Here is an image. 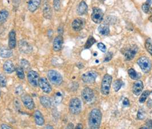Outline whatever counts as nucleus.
<instances>
[{"label":"nucleus","mask_w":152,"mask_h":129,"mask_svg":"<svg viewBox=\"0 0 152 129\" xmlns=\"http://www.w3.org/2000/svg\"><path fill=\"white\" fill-rule=\"evenodd\" d=\"M102 119V113L99 109H93L89 116V125L90 128L97 129L100 127Z\"/></svg>","instance_id":"1"},{"label":"nucleus","mask_w":152,"mask_h":129,"mask_svg":"<svg viewBox=\"0 0 152 129\" xmlns=\"http://www.w3.org/2000/svg\"><path fill=\"white\" fill-rule=\"evenodd\" d=\"M48 78L50 82H51L54 85L59 86L63 82L62 75L59 72L56 70H49L48 72Z\"/></svg>","instance_id":"2"},{"label":"nucleus","mask_w":152,"mask_h":129,"mask_svg":"<svg viewBox=\"0 0 152 129\" xmlns=\"http://www.w3.org/2000/svg\"><path fill=\"white\" fill-rule=\"evenodd\" d=\"M112 81V77L110 75L106 74L104 76L101 87V91L104 95H108L109 94Z\"/></svg>","instance_id":"3"},{"label":"nucleus","mask_w":152,"mask_h":129,"mask_svg":"<svg viewBox=\"0 0 152 129\" xmlns=\"http://www.w3.org/2000/svg\"><path fill=\"white\" fill-rule=\"evenodd\" d=\"M70 112L74 115L78 114L81 111V102L78 98H72L69 103V105Z\"/></svg>","instance_id":"4"},{"label":"nucleus","mask_w":152,"mask_h":129,"mask_svg":"<svg viewBox=\"0 0 152 129\" xmlns=\"http://www.w3.org/2000/svg\"><path fill=\"white\" fill-rule=\"evenodd\" d=\"M137 64L139 66L142 71L145 73H149L151 70V62L146 57H141L139 58L137 60Z\"/></svg>","instance_id":"5"},{"label":"nucleus","mask_w":152,"mask_h":129,"mask_svg":"<svg viewBox=\"0 0 152 129\" xmlns=\"http://www.w3.org/2000/svg\"><path fill=\"white\" fill-rule=\"evenodd\" d=\"M40 76L37 72L34 70H31L28 74V79L29 83L32 86L37 87L38 86L40 81Z\"/></svg>","instance_id":"6"},{"label":"nucleus","mask_w":152,"mask_h":129,"mask_svg":"<svg viewBox=\"0 0 152 129\" xmlns=\"http://www.w3.org/2000/svg\"><path fill=\"white\" fill-rule=\"evenodd\" d=\"M104 13L101 9L98 8H94L91 15L92 21L96 24H100L103 20Z\"/></svg>","instance_id":"7"},{"label":"nucleus","mask_w":152,"mask_h":129,"mask_svg":"<svg viewBox=\"0 0 152 129\" xmlns=\"http://www.w3.org/2000/svg\"><path fill=\"white\" fill-rule=\"evenodd\" d=\"M22 102L24 106L29 110H33L35 107V104L33 99L29 94H24L21 97Z\"/></svg>","instance_id":"8"},{"label":"nucleus","mask_w":152,"mask_h":129,"mask_svg":"<svg viewBox=\"0 0 152 129\" xmlns=\"http://www.w3.org/2000/svg\"><path fill=\"white\" fill-rule=\"evenodd\" d=\"M38 86H40L41 89L42 90V91L46 94L50 93L52 90V86L49 82L45 77H42L40 79Z\"/></svg>","instance_id":"9"},{"label":"nucleus","mask_w":152,"mask_h":129,"mask_svg":"<svg viewBox=\"0 0 152 129\" xmlns=\"http://www.w3.org/2000/svg\"><path fill=\"white\" fill-rule=\"evenodd\" d=\"M97 77V72L94 71H89L84 73L82 75L81 78H82V81L85 83H93L95 81Z\"/></svg>","instance_id":"10"},{"label":"nucleus","mask_w":152,"mask_h":129,"mask_svg":"<svg viewBox=\"0 0 152 129\" xmlns=\"http://www.w3.org/2000/svg\"><path fill=\"white\" fill-rule=\"evenodd\" d=\"M19 47L20 52L25 54L31 53L33 51L32 46L25 40H21L19 41Z\"/></svg>","instance_id":"11"},{"label":"nucleus","mask_w":152,"mask_h":129,"mask_svg":"<svg viewBox=\"0 0 152 129\" xmlns=\"http://www.w3.org/2000/svg\"><path fill=\"white\" fill-rule=\"evenodd\" d=\"M81 97L85 102H91L94 98L93 90L89 87H85L81 92Z\"/></svg>","instance_id":"12"},{"label":"nucleus","mask_w":152,"mask_h":129,"mask_svg":"<svg viewBox=\"0 0 152 129\" xmlns=\"http://www.w3.org/2000/svg\"><path fill=\"white\" fill-rule=\"evenodd\" d=\"M85 21L83 19L81 18H77L76 19L72 24V29L78 32L83 29V28L85 26Z\"/></svg>","instance_id":"13"},{"label":"nucleus","mask_w":152,"mask_h":129,"mask_svg":"<svg viewBox=\"0 0 152 129\" xmlns=\"http://www.w3.org/2000/svg\"><path fill=\"white\" fill-rule=\"evenodd\" d=\"M137 50H138V48L135 45L125 49L124 53V56L125 57V59L127 61L131 60L135 57L137 52Z\"/></svg>","instance_id":"14"},{"label":"nucleus","mask_w":152,"mask_h":129,"mask_svg":"<svg viewBox=\"0 0 152 129\" xmlns=\"http://www.w3.org/2000/svg\"><path fill=\"white\" fill-rule=\"evenodd\" d=\"M63 43H64V39L62 36L58 35V36H57L54 38L53 43V50L56 52L60 51L62 48Z\"/></svg>","instance_id":"15"},{"label":"nucleus","mask_w":152,"mask_h":129,"mask_svg":"<svg viewBox=\"0 0 152 129\" xmlns=\"http://www.w3.org/2000/svg\"><path fill=\"white\" fill-rule=\"evenodd\" d=\"M17 45L16 40V33L15 30H12L9 33V40H8V46L11 49H15Z\"/></svg>","instance_id":"16"},{"label":"nucleus","mask_w":152,"mask_h":129,"mask_svg":"<svg viewBox=\"0 0 152 129\" xmlns=\"http://www.w3.org/2000/svg\"><path fill=\"white\" fill-rule=\"evenodd\" d=\"M41 3V0H29L28 3V10L33 13L36 11L40 7Z\"/></svg>","instance_id":"17"},{"label":"nucleus","mask_w":152,"mask_h":129,"mask_svg":"<svg viewBox=\"0 0 152 129\" xmlns=\"http://www.w3.org/2000/svg\"><path fill=\"white\" fill-rule=\"evenodd\" d=\"M34 118H35V123L38 126H43L45 123V119L44 118V116L38 110L35 111V114H34Z\"/></svg>","instance_id":"18"},{"label":"nucleus","mask_w":152,"mask_h":129,"mask_svg":"<svg viewBox=\"0 0 152 129\" xmlns=\"http://www.w3.org/2000/svg\"><path fill=\"white\" fill-rule=\"evenodd\" d=\"M143 89V84L141 81H137L133 86V93L135 95H139L142 91Z\"/></svg>","instance_id":"19"},{"label":"nucleus","mask_w":152,"mask_h":129,"mask_svg":"<svg viewBox=\"0 0 152 129\" xmlns=\"http://www.w3.org/2000/svg\"><path fill=\"white\" fill-rule=\"evenodd\" d=\"M4 70L8 74H12L16 70L15 66L13 62L11 60H8L5 61L3 65Z\"/></svg>","instance_id":"20"},{"label":"nucleus","mask_w":152,"mask_h":129,"mask_svg":"<svg viewBox=\"0 0 152 129\" xmlns=\"http://www.w3.org/2000/svg\"><path fill=\"white\" fill-rule=\"evenodd\" d=\"M88 12V7L84 1H81L77 9V13L79 16H82L86 14Z\"/></svg>","instance_id":"21"},{"label":"nucleus","mask_w":152,"mask_h":129,"mask_svg":"<svg viewBox=\"0 0 152 129\" xmlns=\"http://www.w3.org/2000/svg\"><path fill=\"white\" fill-rule=\"evenodd\" d=\"M43 16L46 19H51L52 17V11L51 7L48 4H45L43 8Z\"/></svg>","instance_id":"22"},{"label":"nucleus","mask_w":152,"mask_h":129,"mask_svg":"<svg viewBox=\"0 0 152 129\" xmlns=\"http://www.w3.org/2000/svg\"><path fill=\"white\" fill-rule=\"evenodd\" d=\"M40 103L42 105V106L43 107H44L45 108H50L51 107L52 105V101L50 99L49 97H48V96H42L40 99Z\"/></svg>","instance_id":"23"},{"label":"nucleus","mask_w":152,"mask_h":129,"mask_svg":"<svg viewBox=\"0 0 152 129\" xmlns=\"http://www.w3.org/2000/svg\"><path fill=\"white\" fill-rule=\"evenodd\" d=\"M98 32L102 36H107L110 33L109 25L106 24H103L100 25L98 29Z\"/></svg>","instance_id":"24"},{"label":"nucleus","mask_w":152,"mask_h":129,"mask_svg":"<svg viewBox=\"0 0 152 129\" xmlns=\"http://www.w3.org/2000/svg\"><path fill=\"white\" fill-rule=\"evenodd\" d=\"M13 56V51L11 49L3 48L0 50V57L4 58H7Z\"/></svg>","instance_id":"25"},{"label":"nucleus","mask_w":152,"mask_h":129,"mask_svg":"<svg viewBox=\"0 0 152 129\" xmlns=\"http://www.w3.org/2000/svg\"><path fill=\"white\" fill-rule=\"evenodd\" d=\"M9 17V12L6 9H3L0 11V25H2L6 22Z\"/></svg>","instance_id":"26"},{"label":"nucleus","mask_w":152,"mask_h":129,"mask_svg":"<svg viewBox=\"0 0 152 129\" xmlns=\"http://www.w3.org/2000/svg\"><path fill=\"white\" fill-rule=\"evenodd\" d=\"M128 74L131 79L134 80H138L141 77V74L137 73L133 69H130L128 70Z\"/></svg>","instance_id":"27"},{"label":"nucleus","mask_w":152,"mask_h":129,"mask_svg":"<svg viewBox=\"0 0 152 129\" xmlns=\"http://www.w3.org/2000/svg\"><path fill=\"white\" fill-rule=\"evenodd\" d=\"M96 41L93 36H89L85 45V49H89L94 44L96 43Z\"/></svg>","instance_id":"28"},{"label":"nucleus","mask_w":152,"mask_h":129,"mask_svg":"<svg viewBox=\"0 0 152 129\" xmlns=\"http://www.w3.org/2000/svg\"><path fill=\"white\" fill-rule=\"evenodd\" d=\"M16 74L17 75V77L21 79H24L25 78V73H24V69H23V67L21 66H19L17 67L16 69Z\"/></svg>","instance_id":"29"},{"label":"nucleus","mask_w":152,"mask_h":129,"mask_svg":"<svg viewBox=\"0 0 152 129\" xmlns=\"http://www.w3.org/2000/svg\"><path fill=\"white\" fill-rule=\"evenodd\" d=\"M122 85H123V82L121 79H117L115 81L113 85V87L114 91L116 92L118 91L121 88Z\"/></svg>","instance_id":"30"},{"label":"nucleus","mask_w":152,"mask_h":129,"mask_svg":"<svg viewBox=\"0 0 152 129\" xmlns=\"http://www.w3.org/2000/svg\"><path fill=\"white\" fill-rule=\"evenodd\" d=\"M150 94V92L149 90L144 91L139 98V102L141 103H144L145 102V101L146 100L147 98L149 96Z\"/></svg>","instance_id":"31"},{"label":"nucleus","mask_w":152,"mask_h":129,"mask_svg":"<svg viewBox=\"0 0 152 129\" xmlns=\"http://www.w3.org/2000/svg\"><path fill=\"white\" fill-rule=\"evenodd\" d=\"M142 10L146 14H152V8L148 4L144 3L142 5Z\"/></svg>","instance_id":"32"},{"label":"nucleus","mask_w":152,"mask_h":129,"mask_svg":"<svg viewBox=\"0 0 152 129\" xmlns=\"http://www.w3.org/2000/svg\"><path fill=\"white\" fill-rule=\"evenodd\" d=\"M20 64H21V66L23 67L24 70H27L31 67L30 63L28 61H27L25 59H22L20 61Z\"/></svg>","instance_id":"33"},{"label":"nucleus","mask_w":152,"mask_h":129,"mask_svg":"<svg viewBox=\"0 0 152 129\" xmlns=\"http://www.w3.org/2000/svg\"><path fill=\"white\" fill-rule=\"evenodd\" d=\"M7 85V79L6 76L3 74H0V86L5 87Z\"/></svg>","instance_id":"34"},{"label":"nucleus","mask_w":152,"mask_h":129,"mask_svg":"<svg viewBox=\"0 0 152 129\" xmlns=\"http://www.w3.org/2000/svg\"><path fill=\"white\" fill-rule=\"evenodd\" d=\"M62 99H63V97H62L61 93V92H57L56 94L55 97L54 98V103L57 105V104L61 102Z\"/></svg>","instance_id":"35"},{"label":"nucleus","mask_w":152,"mask_h":129,"mask_svg":"<svg viewBox=\"0 0 152 129\" xmlns=\"http://www.w3.org/2000/svg\"><path fill=\"white\" fill-rule=\"evenodd\" d=\"M53 5L54 9L56 11H59L61 8V0H53Z\"/></svg>","instance_id":"36"},{"label":"nucleus","mask_w":152,"mask_h":129,"mask_svg":"<svg viewBox=\"0 0 152 129\" xmlns=\"http://www.w3.org/2000/svg\"><path fill=\"white\" fill-rule=\"evenodd\" d=\"M145 48H146V50L149 52V53L151 54V52H152V44L151 43L150 39H148L146 41Z\"/></svg>","instance_id":"37"},{"label":"nucleus","mask_w":152,"mask_h":129,"mask_svg":"<svg viewBox=\"0 0 152 129\" xmlns=\"http://www.w3.org/2000/svg\"><path fill=\"white\" fill-rule=\"evenodd\" d=\"M145 117V111L142 110V109H139L138 111V113H137V118L140 119V120H142V119H143Z\"/></svg>","instance_id":"38"},{"label":"nucleus","mask_w":152,"mask_h":129,"mask_svg":"<svg viewBox=\"0 0 152 129\" xmlns=\"http://www.w3.org/2000/svg\"><path fill=\"white\" fill-rule=\"evenodd\" d=\"M97 46H98V49H99L101 52H104V53H105V52H106V47L105 46V45L104 44H102V43H101V42H100V43L98 44Z\"/></svg>","instance_id":"39"},{"label":"nucleus","mask_w":152,"mask_h":129,"mask_svg":"<svg viewBox=\"0 0 152 129\" xmlns=\"http://www.w3.org/2000/svg\"><path fill=\"white\" fill-rule=\"evenodd\" d=\"M146 126L145 127H141L140 128H147V129H150V128H152V120H148L146 122Z\"/></svg>","instance_id":"40"},{"label":"nucleus","mask_w":152,"mask_h":129,"mask_svg":"<svg viewBox=\"0 0 152 129\" xmlns=\"http://www.w3.org/2000/svg\"><path fill=\"white\" fill-rule=\"evenodd\" d=\"M23 92V87L22 85H19L16 89V94L17 95H21Z\"/></svg>","instance_id":"41"},{"label":"nucleus","mask_w":152,"mask_h":129,"mask_svg":"<svg viewBox=\"0 0 152 129\" xmlns=\"http://www.w3.org/2000/svg\"><path fill=\"white\" fill-rule=\"evenodd\" d=\"M112 58V53H110V52L108 53L106 56V57L104 58V62H109V61L111 60Z\"/></svg>","instance_id":"42"},{"label":"nucleus","mask_w":152,"mask_h":129,"mask_svg":"<svg viewBox=\"0 0 152 129\" xmlns=\"http://www.w3.org/2000/svg\"><path fill=\"white\" fill-rule=\"evenodd\" d=\"M1 128L2 129H11L12 128L11 126L7 124H3L1 126Z\"/></svg>","instance_id":"43"},{"label":"nucleus","mask_w":152,"mask_h":129,"mask_svg":"<svg viewBox=\"0 0 152 129\" xmlns=\"http://www.w3.org/2000/svg\"><path fill=\"white\" fill-rule=\"evenodd\" d=\"M123 105L125 106H128L130 105V102H129V101L127 98H125L123 101Z\"/></svg>","instance_id":"44"},{"label":"nucleus","mask_w":152,"mask_h":129,"mask_svg":"<svg viewBox=\"0 0 152 129\" xmlns=\"http://www.w3.org/2000/svg\"><path fill=\"white\" fill-rule=\"evenodd\" d=\"M64 33V29L62 26H60L58 28V33L59 34V35H62Z\"/></svg>","instance_id":"45"},{"label":"nucleus","mask_w":152,"mask_h":129,"mask_svg":"<svg viewBox=\"0 0 152 129\" xmlns=\"http://www.w3.org/2000/svg\"><path fill=\"white\" fill-rule=\"evenodd\" d=\"M83 128L82 124H81V123H79V124H77V126L75 128H80V129H81V128Z\"/></svg>","instance_id":"46"},{"label":"nucleus","mask_w":152,"mask_h":129,"mask_svg":"<svg viewBox=\"0 0 152 129\" xmlns=\"http://www.w3.org/2000/svg\"><path fill=\"white\" fill-rule=\"evenodd\" d=\"M145 3L147 4H148L149 5L151 6V5L152 4V1H151V0H146V2Z\"/></svg>","instance_id":"47"},{"label":"nucleus","mask_w":152,"mask_h":129,"mask_svg":"<svg viewBox=\"0 0 152 129\" xmlns=\"http://www.w3.org/2000/svg\"><path fill=\"white\" fill-rule=\"evenodd\" d=\"M45 128H51V129H52V128H53V126H46L45 127Z\"/></svg>","instance_id":"48"},{"label":"nucleus","mask_w":152,"mask_h":129,"mask_svg":"<svg viewBox=\"0 0 152 129\" xmlns=\"http://www.w3.org/2000/svg\"><path fill=\"white\" fill-rule=\"evenodd\" d=\"M149 20L150 22H152V15L149 17Z\"/></svg>","instance_id":"49"},{"label":"nucleus","mask_w":152,"mask_h":129,"mask_svg":"<svg viewBox=\"0 0 152 129\" xmlns=\"http://www.w3.org/2000/svg\"><path fill=\"white\" fill-rule=\"evenodd\" d=\"M0 96H1V91H0Z\"/></svg>","instance_id":"50"},{"label":"nucleus","mask_w":152,"mask_h":129,"mask_svg":"<svg viewBox=\"0 0 152 129\" xmlns=\"http://www.w3.org/2000/svg\"><path fill=\"white\" fill-rule=\"evenodd\" d=\"M151 56H152V52H151Z\"/></svg>","instance_id":"51"}]
</instances>
